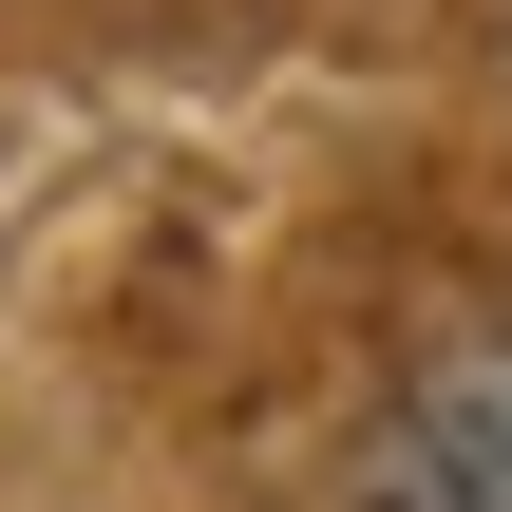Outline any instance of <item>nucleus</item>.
<instances>
[{
	"instance_id": "1",
	"label": "nucleus",
	"mask_w": 512,
	"mask_h": 512,
	"mask_svg": "<svg viewBox=\"0 0 512 512\" xmlns=\"http://www.w3.org/2000/svg\"><path fill=\"white\" fill-rule=\"evenodd\" d=\"M399 494L418 512H512V323L437 342L418 399H399Z\"/></svg>"
}]
</instances>
